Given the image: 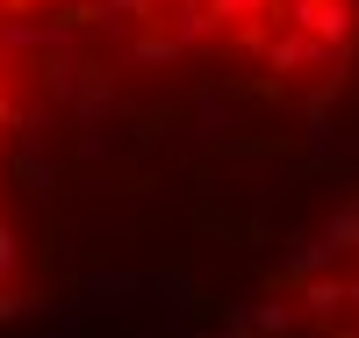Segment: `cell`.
Instances as JSON below:
<instances>
[{
    "label": "cell",
    "instance_id": "1",
    "mask_svg": "<svg viewBox=\"0 0 359 338\" xmlns=\"http://www.w3.org/2000/svg\"><path fill=\"white\" fill-rule=\"evenodd\" d=\"M331 266H345V259L331 252V238H323V230H302V238L280 245V266H273V273H280L287 288H302L309 273H331Z\"/></svg>",
    "mask_w": 359,
    "mask_h": 338
},
{
    "label": "cell",
    "instance_id": "2",
    "mask_svg": "<svg viewBox=\"0 0 359 338\" xmlns=\"http://www.w3.org/2000/svg\"><path fill=\"white\" fill-rule=\"evenodd\" d=\"M294 302H302V310H309V324H316V331L331 324V317H345V310H352V288H345V266H331V273H309V281L294 288Z\"/></svg>",
    "mask_w": 359,
    "mask_h": 338
},
{
    "label": "cell",
    "instance_id": "3",
    "mask_svg": "<svg viewBox=\"0 0 359 338\" xmlns=\"http://www.w3.org/2000/svg\"><path fill=\"white\" fill-rule=\"evenodd\" d=\"M252 324H259V338H294L309 324V310L287 302V295H266V302H252Z\"/></svg>",
    "mask_w": 359,
    "mask_h": 338
},
{
    "label": "cell",
    "instance_id": "4",
    "mask_svg": "<svg viewBox=\"0 0 359 338\" xmlns=\"http://www.w3.org/2000/svg\"><path fill=\"white\" fill-rule=\"evenodd\" d=\"M323 238H331L338 259H359V202H338L331 216H323Z\"/></svg>",
    "mask_w": 359,
    "mask_h": 338
}]
</instances>
